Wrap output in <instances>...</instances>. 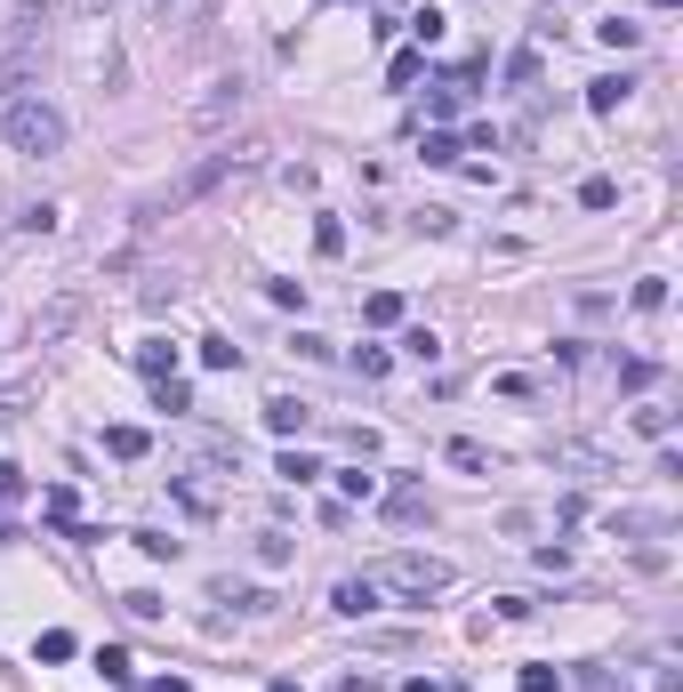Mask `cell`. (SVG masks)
<instances>
[{
  "mask_svg": "<svg viewBox=\"0 0 683 692\" xmlns=\"http://www.w3.org/2000/svg\"><path fill=\"white\" fill-rule=\"evenodd\" d=\"M507 81H514V89H523V81H539V49H514V57H507Z\"/></svg>",
  "mask_w": 683,
  "mask_h": 692,
  "instance_id": "cell-19",
  "label": "cell"
},
{
  "mask_svg": "<svg viewBox=\"0 0 683 692\" xmlns=\"http://www.w3.org/2000/svg\"><path fill=\"white\" fill-rule=\"evenodd\" d=\"M402 692H443V684H426V677H410V684H402Z\"/></svg>",
  "mask_w": 683,
  "mask_h": 692,
  "instance_id": "cell-34",
  "label": "cell"
},
{
  "mask_svg": "<svg viewBox=\"0 0 683 692\" xmlns=\"http://www.w3.org/2000/svg\"><path fill=\"white\" fill-rule=\"evenodd\" d=\"M314 250H322V258L346 250V226H338V218H322V226H314Z\"/></svg>",
  "mask_w": 683,
  "mask_h": 692,
  "instance_id": "cell-22",
  "label": "cell"
},
{
  "mask_svg": "<svg viewBox=\"0 0 683 692\" xmlns=\"http://www.w3.org/2000/svg\"><path fill=\"white\" fill-rule=\"evenodd\" d=\"M306 419H314V411H306L298 395H274V403H265V427H274V435H306Z\"/></svg>",
  "mask_w": 683,
  "mask_h": 692,
  "instance_id": "cell-9",
  "label": "cell"
},
{
  "mask_svg": "<svg viewBox=\"0 0 683 692\" xmlns=\"http://www.w3.org/2000/svg\"><path fill=\"white\" fill-rule=\"evenodd\" d=\"M362 322H378V331H395V322H402V298H395V291H370V298H362Z\"/></svg>",
  "mask_w": 683,
  "mask_h": 692,
  "instance_id": "cell-13",
  "label": "cell"
},
{
  "mask_svg": "<svg viewBox=\"0 0 683 692\" xmlns=\"http://www.w3.org/2000/svg\"><path fill=\"white\" fill-rule=\"evenodd\" d=\"M659 9H675V0H659Z\"/></svg>",
  "mask_w": 683,
  "mask_h": 692,
  "instance_id": "cell-36",
  "label": "cell"
},
{
  "mask_svg": "<svg viewBox=\"0 0 683 692\" xmlns=\"http://www.w3.org/2000/svg\"><path fill=\"white\" fill-rule=\"evenodd\" d=\"M57 9H65V16H105L113 0H57Z\"/></svg>",
  "mask_w": 683,
  "mask_h": 692,
  "instance_id": "cell-31",
  "label": "cell"
},
{
  "mask_svg": "<svg viewBox=\"0 0 683 692\" xmlns=\"http://www.w3.org/2000/svg\"><path fill=\"white\" fill-rule=\"evenodd\" d=\"M579 201H587V210H611L619 186H611V177H587V186H579Z\"/></svg>",
  "mask_w": 683,
  "mask_h": 692,
  "instance_id": "cell-21",
  "label": "cell"
},
{
  "mask_svg": "<svg viewBox=\"0 0 683 692\" xmlns=\"http://www.w3.org/2000/svg\"><path fill=\"white\" fill-rule=\"evenodd\" d=\"M274 475H289V483H314V475H322V467H314V459H306V452H282V467H274Z\"/></svg>",
  "mask_w": 683,
  "mask_h": 692,
  "instance_id": "cell-20",
  "label": "cell"
},
{
  "mask_svg": "<svg viewBox=\"0 0 683 692\" xmlns=\"http://www.w3.org/2000/svg\"><path fill=\"white\" fill-rule=\"evenodd\" d=\"M153 403H161V411H194V386H185V379H153Z\"/></svg>",
  "mask_w": 683,
  "mask_h": 692,
  "instance_id": "cell-15",
  "label": "cell"
},
{
  "mask_svg": "<svg viewBox=\"0 0 683 692\" xmlns=\"http://www.w3.org/2000/svg\"><path fill=\"white\" fill-rule=\"evenodd\" d=\"M129 540H137V547H145L153 564H161V556H177V540H170V532H129Z\"/></svg>",
  "mask_w": 683,
  "mask_h": 692,
  "instance_id": "cell-27",
  "label": "cell"
},
{
  "mask_svg": "<svg viewBox=\"0 0 683 692\" xmlns=\"http://www.w3.org/2000/svg\"><path fill=\"white\" fill-rule=\"evenodd\" d=\"M450 467H474V475H490V452L474 435H450Z\"/></svg>",
  "mask_w": 683,
  "mask_h": 692,
  "instance_id": "cell-14",
  "label": "cell"
},
{
  "mask_svg": "<svg viewBox=\"0 0 683 692\" xmlns=\"http://www.w3.org/2000/svg\"><path fill=\"white\" fill-rule=\"evenodd\" d=\"M201 362H210V371H241V346L234 338H201Z\"/></svg>",
  "mask_w": 683,
  "mask_h": 692,
  "instance_id": "cell-16",
  "label": "cell"
},
{
  "mask_svg": "<svg viewBox=\"0 0 683 692\" xmlns=\"http://www.w3.org/2000/svg\"><path fill=\"white\" fill-rule=\"evenodd\" d=\"M378 507H386V516H395V523H419V516H434V499H426V483H395V492H386Z\"/></svg>",
  "mask_w": 683,
  "mask_h": 692,
  "instance_id": "cell-7",
  "label": "cell"
},
{
  "mask_svg": "<svg viewBox=\"0 0 683 692\" xmlns=\"http://www.w3.org/2000/svg\"><path fill=\"white\" fill-rule=\"evenodd\" d=\"M16 226H25V234H49V226H57V210H49V201H33V210H16Z\"/></svg>",
  "mask_w": 683,
  "mask_h": 692,
  "instance_id": "cell-24",
  "label": "cell"
},
{
  "mask_svg": "<svg viewBox=\"0 0 683 692\" xmlns=\"http://www.w3.org/2000/svg\"><path fill=\"white\" fill-rule=\"evenodd\" d=\"M338 692H378V677H338Z\"/></svg>",
  "mask_w": 683,
  "mask_h": 692,
  "instance_id": "cell-33",
  "label": "cell"
},
{
  "mask_svg": "<svg viewBox=\"0 0 683 692\" xmlns=\"http://www.w3.org/2000/svg\"><path fill=\"white\" fill-rule=\"evenodd\" d=\"M330 604H338L346 620H370V613H378V588H370V572H355V580L330 588Z\"/></svg>",
  "mask_w": 683,
  "mask_h": 692,
  "instance_id": "cell-6",
  "label": "cell"
},
{
  "mask_svg": "<svg viewBox=\"0 0 683 692\" xmlns=\"http://www.w3.org/2000/svg\"><path fill=\"white\" fill-rule=\"evenodd\" d=\"M659 307H668V282H659V274L635 282V314H659Z\"/></svg>",
  "mask_w": 683,
  "mask_h": 692,
  "instance_id": "cell-17",
  "label": "cell"
},
{
  "mask_svg": "<svg viewBox=\"0 0 683 692\" xmlns=\"http://www.w3.org/2000/svg\"><path fill=\"white\" fill-rule=\"evenodd\" d=\"M25 403H33V386H0V419H16Z\"/></svg>",
  "mask_w": 683,
  "mask_h": 692,
  "instance_id": "cell-29",
  "label": "cell"
},
{
  "mask_svg": "<svg viewBox=\"0 0 683 692\" xmlns=\"http://www.w3.org/2000/svg\"><path fill=\"white\" fill-rule=\"evenodd\" d=\"M595 40H604V49H635L644 25H628V16H595Z\"/></svg>",
  "mask_w": 683,
  "mask_h": 692,
  "instance_id": "cell-12",
  "label": "cell"
},
{
  "mask_svg": "<svg viewBox=\"0 0 683 692\" xmlns=\"http://www.w3.org/2000/svg\"><path fill=\"white\" fill-rule=\"evenodd\" d=\"M234 170H250V146H218V153H201V161H185V170L170 177V186H153V194H145V201H137V218H145V226H161V218H177V210H194V201H201V194H218V186H225V177H234Z\"/></svg>",
  "mask_w": 683,
  "mask_h": 692,
  "instance_id": "cell-1",
  "label": "cell"
},
{
  "mask_svg": "<svg viewBox=\"0 0 683 692\" xmlns=\"http://www.w3.org/2000/svg\"><path fill=\"white\" fill-rule=\"evenodd\" d=\"M241 97H250V89H241V81H210V97H194V113H185V121H194V137L225 129V121L241 113Z\"/></svg>",
  "mask_w": 683,
  "mask_h": 692,
  "instance_id": "cell-5",
  "label": "cell"
},
{
  "mask_svg": "<svg viewBox=\"0 0 683 692\" xmlns=\"http://www.w3.org/2000/svg\"><path fill=\"white\" fill-rule=\"evenodd\" d=\"M0 137H9V153H65V113L49 106V97H9V113H0Z\"/></svg>",
  "mask_w": 683,
  "mask_h": 692,
  "instance_id": "cell-2",
  "label": "cell"
},
{
  "mask_svg": "<svg viewBox=\"0 0 683 692\" xmlns=\"http://www.w3.org/2000/svg\"><path fill=\"white\" fill-rule=\"evenodd\" d=\"M628 89H635L628 73H604V81H587V106L595 113H619V106H628Z\"/></svg>",
  "mask_w": 683,
  "mask_h": 692,
  "instance_id": "cell-10",
  "label": "cell"
},
{
  "mask_svg": "<svg viewBox=\"0 0 683 692\" xmlns=\"http://www.w3.org/2000/svg\"><path fill=\"white\" fill-rule=\"evenodd\" d=\"M97 668H105L113 684H129V653H121V644H105V653H97Z\"/></svg>",
  "mask_w": 683,
  "mask_h": 692,
  "instance_id": "cell-26",
  "label": "cell"
},
{
  "mask_svg": "<svg viewBox=\"0 0 683 692\" xmlns=\"http://www.w3.org/2000/svg\"><path fill=\"white\" fill-rule=\"evenodd\" d=\"M386 81H395V89H410V81H419V49H402L395 65H386Z\"/></svg>",
  "mask_w": 683,
  "mask_h": 692,
  "instance_id": "cell-25",
  "label": "cell"
},
{
  "mask_svg": "<svg viewBox=\"0 0 683 692\" xmlns=\"http://www.w3.org/2000/svg\"><path fill=\"white\" fill-rule=\"evenodd\" d=\"M25 73H33V57H25V49H9V57H0V97H9Z\"/></svg>",
  "mask_w": 683,
  "mask_h": 692,
  "instance_id": "cell-18",
  "label": "cell"
},
{
  "mask_svg": "<svg viewBox=\"0 0 683 692\" xmlns=\"http://www.w3.org/2000/svg\"><path fill=\"white\" fill-rule=\"evenodd\" d=\"M402 346H410L419 362H434V355H443V338H434V331H402Z\"/></svg>",
  "mask_w": 683,
  "mask_h": 692,
  "instance_id": "cell-28",
  "label": "cell"
},
{
  "mask_svg": "<svg viewBox=\"0 0 683 692\" xmlns=\"http://www.w3.org/2000/svg\"><path fill=\"white\" fill-rule=\"evenodd\" d=\"M105 452L113 459H145V452H153V435H145V427H105Z\"/></svg>",
  "mask_w": 683,
  "mask_h": 692,
  "instance_id": "cell-11",
  "label": "cell"
},
{
  "mask_svg": "<svg viewBox=\"0 0 683 692\" xmlns=\"http://www.w3.org/2000/svg\"><path fill=\"white\" fill-rule=\"evenodd\" d=\"M80 314H89V291H57V298H49V307H40V314H33V346H65Z\"/></svg>",
  "mask_w": 683,
  "mask_h": 692,
  "instance_id": "cell-4",
  "label": "cell"
},
{
  "mask_svg": "<svg viewBox=\"0 0 683 692\" xmlns=\"http://www.w3.org/2000/svg\"><path fill=\"white\" fill-rule=\"evenodd\" d=\"M370 588H378V596H402V604H426V596L450 588V564L443 556H386L378 572H370Z\"/></svg>",
  "mask_w": 683,
  "mask_h": 692,
  "instance_id": "cell-3",
  "label": "cell"
},
{
  "mask_svg": "<svg viewBox=\"0 0 683 692\" xmlns=\"http://www.w3.org/2000/svg\"><path fill=\"white\" fill-rule=\"evenodd\" d=\"M129 362H137L145 379H177V346H170V338H145L137 355H129Z\"/></svg>",
  "mask_w": 683,
  "mask_h": 692,
  "instance_id": "cell-8",
  "label": "cell"
},
{
  "mask_svg": "<svg viewBox=\"0 0 683 692\" xmlns=\"http://www.w3.org/2000/svg\"><path fill=\"white\" fill-rule=\"evenodd\" d=\"M153 9H161V25H185V16H201L210 0H153Z\"/></svg>",
  "mask_w": 683,
  "mask_h": 692,
  "instance_id": "cell-23",
  "label": "cell"
},
{
  "mask_svg": "<svg viewBox=\"0 0 683 692\" xmlns=\"http://www.w3.org/2000/svg\"><path fill=\"white\" fill-rule=\"evenodd\" d=\"M523 692H555V668H523Z\"/></svg>",
  "mask_w": 683,
  "mask_h": 692,
  "instance_id": "cell-32",
  "label": "cell"
},
{
  "mask_svg": "<svg viewBox=\"0 0 683 692\" xmlns=\"http://www.w3.org/2000/svg\"><path fill=\"white\" fill-rule=\"evenodd\" d=\"M265 692H298V684H265Z\"/></svg>",
  "mask_w": 683,
  "mask_h": 692,
  "instance_id": "cell-35",
  "label": "cell"
},
{
  "mask_svg": "<svg viewBox=\"0 0 683 692\" xmlns=\"http://www.w3.org/2000/svg\"><path fill=\"white\" fill-rule=\"evenodd\" d=\"M0 499H25V475H16L9 459H0Z\"/></svg>",
  "mask_w": 683,
  "mask_h": 692,
  "instance_id": "cell-30",
  "label": "cell"
}]
</instances>
